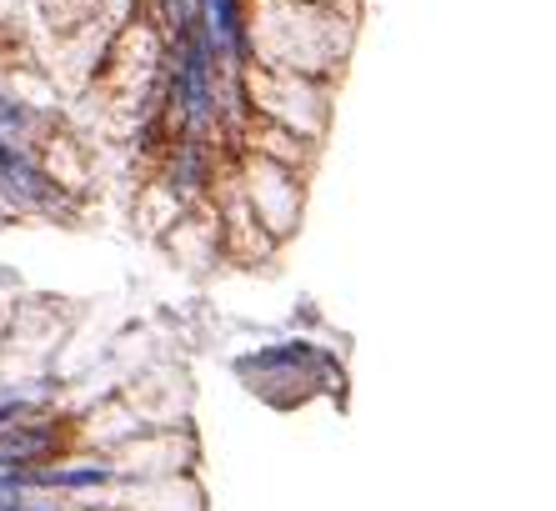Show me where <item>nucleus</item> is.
<instances>
[{"instance_id": "nucleus-1", "label": "nucleus", "mask_w": 556, "mask_h": 511, "mask_svg": "<svg viewBox=\"0 0 556 511\" xmlns=\"http://www.w3.org/2000/svg\"><path fill=\"white\" fill-rule=\"evenodd\" d=\"M206 6V46L231 56L246 46V26H241V6L236 0H201Z\"/></svg>"}]
</instances>
